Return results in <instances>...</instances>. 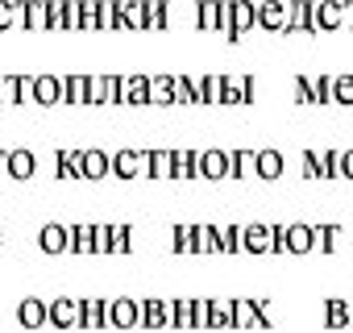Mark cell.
<instances>
[{
    "label": "cell",
    "mask_w": 353,
    "mask_h": 333,
    "mask_svg": "<svg viewBox=\"0 0 353 333\" xmlns=\"http://www.w3.org/2000/svg\"><path fill=\"white\" fill-rule=\"evenodd\" d=\"M221 96H225V75L196 79V104H221Z\"/></svg>",
    "instance_id": "obj_24"
},
{
    "label": "cell",
    "mask_w": 353,
    "mask_h": 333,
    "mask_svg": "<svg viewBox=\"0 0 353 333\" xmlns=\"http://www.w3.org/2000/svg\"><path fill=\"white\" fill-rule=\"evenodd\" d=\"M63 104H88V75H63Z\"/></svg>",
    "instance_id": "obj_31"
},
{
    "label": "cell",
    "mask_w": 353,
    "mask_h": 333,
    "mask_svg": "<svg viewBox=\"0 0 353 333\" xmlns=\"http://www.w3.org/2000/svg\"><path fill=\"white\" fill-rule=\"evenodd\" d=\"M312 250H316V234L307 221L283 225V254H312Z\"/></svg>",
    "instance_id": "obj_4"
},
{
    "label": "cell",
    "mask_w": 353,
    "mask_h": 333,
    "mask_svg": "<svg viewBox=\"0 0 353 333\" xmlns=\"http://www.w3.org/2000/svg\"><path fill=\"white\" fill-rule=\"evenodd\" d=\"M92 242H96V254H108V242H112V225H108V221H104V225H96Z\"/></svg>",
    "instance_id": "obj_49"
},
{
    "label": "cell",
    "mask_w": 353,
    "mask_h": 333,
    "mask_svg": "<svg viewBox=\"0 0 353 333\" xmlns=\"http://www.w3.org/2000/svg\"><path fill=\"white\" fill-rule=\"evenodd\" d=\"M0 104H17V75H0Z\"/></svg>",
    "instance_id": "obj_46"
},
{
    "label": "cell",
    "mask_w": 353,
    "mask_h": 333,
    "mask_svg": "<svg viewBox=\"0 0 353 333\" xmlns=\"http://www.w3.org/2000/svg\"><path fill=\"white\" fill-rule=\"evenodd\" d=\"M241 250V229L237 225H225L221 229V254H237Z\"/></svg>",
    "instance_id": "obj_45"
},
{
    "label": "cell",
    "mask_w": 353,
    "mask_h": 333,
    "mask_svg": "<svg viewBox=\"0 0 353 333\" xmlns=\"http://www.w3.org/2000/svg\"><path fill=\"white\" fill-rule=\"evenodd\" d=\"M170 250L174 254H192V225H174L170 229Z\"/></svg>",
    "instance_id": "obj_41"
},
{
    "label": "cell",
    "mask_w": 353,
    "mask_h": 333,
    "mask_svg": "<svg viewBox=\"0 0 353 333\" xmlns=\"http://www.w3.org/2000/svg\"><path fill=\"white\" fill-rule=\"evenodd\" d=\"M312 234H316V250H320V254H336L341 225H312Z\"/></svg>",
    "instance_id": "obj_35"
},
{
    "label": "cell",
    "mask_w": 353,
    "mask_h": 333,
    "mask_svg": "<svg viewBox=\"0 0 353 333\" xmlns=\"http://www.w3.org/2000/svg\"><path fill=\"white\" fill-rule=\"evenodd\" d=\"M174 104H196V79L174 75Z\"/></svg>",
    "instance_id": "obj_39"
},
{
    "label": "cell",
    "mask_w": 353,
    "mask_h": 333,
    "mask_svg": "<svg viewBox=\"0 0 353 333\" xmlns=\"http://www.w3.org/2000/svg\"><path fill=\"white\" fill-rule=\"evenodd\" d=\"M196 26H200V30H225L221 0H200V5H196Z\"/></svg>",
    "instance_id": "obj_25"
},
{
    "label": "cell",
    "mask_w": 353,
    "mask_h": 333,
    "mask_svg": "<svg viewBox=\"0 0 353 333\" xmlns=\"http://www.w3.org/2000/svg\"><path fill=\"white\" fill-rule=\"evenodd\" d=\"M112 175L117 180H137V175H145V150H117L112 154Z\"/></svg>",
    "instance_id": "obj_7"
},
{
    "label": "cell",
    "mask_w": 353,
    "mask_h": 333,
    "mask_svg": "<svg viewBox=\"0 0 353 333\" xmlns=\"http://www.w3.org/2000/svg\"><path fill=\"white\" fill-rule=\"evenodd\" d=\"M254 26H262L266 34H283L287 30V5L283 0H262L258 13H254Z\"/></svg>",
    "instance_id": "obj_9"
},
{
    "label": "cell",
    "mask_w": 353,
    "mask_h": 333,
    "mask_svg": "<svg viewBox=\"0 0 353 333\" xmlns=\"http://www.w3.org/2000/svg\"><path fill=\"white\" fill-rule=\"evenodd\" d=\"M21 26V9H17V0H0V30H13Z\"/></svg>",
    "instance_id": "obj_43"
},
{
    "label": "cell",
    "mask_w": 353,
    "mask_h": 333,
    "mask_svg": "<svg viewBox=\"0 0 353 333\" xmlns=\"http://www.w3.org/2000/svg\"><path fill=\"white\" fill-rule=\"evenodd\" d=\"M34 171H38V154L34 150H26V146L9 150V180H34Z\"/></svg>",
    "instance_id": "obj_17"
},
{
    "label": "cell",
    "mask_w": 353,
    "mask_h": 333,
    "mask_svg": "<svg viewBox=\"0 0 353 333\" xmlns=\"http://www.w3.org/2000/svg\"><path fill=\"white\" fill-rule=\"evenodd\" d=\"M345 26L353 30V0H345Z\"/></svg>",
    "instance_id": "obj_54"
},
{
    "label": "cell",
    "mask_w": 353,
    "mask_h": 333,
    "mask_svg": "<svg viewBox=\"0 0 353 333\" xmlns=\"http://www.w3.org/2000/svg\"><path fill=\"white\" fill-rule=\"evenodd\" d=\"M121 100V75H88V104Z\"/></svg>",
    "instance_id": "obj_8"
},
{
    "label": "cell",
    "mask_w": 353,
    "mask_h": 333,
    "mask_svg": "<svg viewBox=\"0 0 353 333\" xmlns=\"http://www.w3.org/2000/svg\"><path fill=\"white\" fill-rule=\"evenodd\" d=\"M332 100L353 104V75H332Z\"/></svg>",
    "instance_id": "obj_42"
},
{
    "label": "cell",
    "mask_w": 353,
    "mask_h": 333,
    "mask_svg": "<svg viewBox=\"0 0 353 333\" xmlns=\"http://www.w3.org/2000/svg\"><path fill=\"white\" fill-rule=\"evenodd\" d=\"M108 325V300H79V329H104Z\"/></svg>",
    "instance_id": "obj_20"
},
{
    "label": "cell",
    "mask_w": 353,
    "mask_h": 333,
    "mask_svg": "<svg viewBox=\"0 0 353 333\" xmlns=\"http://www.w3.org/2000/svg\"><path fill=\"white\" fill-rule=\"evenodd\" d=\"M229 154V180H250L254 175V150H225Z\"/></svg>",
    "instance_id": "obj_29"
},
{
    "label": "cell",
    "mask_w": 353,
    "mask_h": 333,
    "mask_svg": "<svg viewBox=\"0 0 353 333\" xmlns=\"http://www.w3.org/2000/svg\"><path fill=\"white\" fill-rule=\"evenodd\" d=\"M208 329H233V300H212Z\"/></svg>",
    "instance_id": "obj_36"
},
{
    "label": "cell",
    "mask_w": 353,
    "mask_h": 333,
    "mask_svg": "<svg viewBox=\"0 0 353 333\" xmlns=\"http://www.w3.org/2000/svg\"><path fill=\"white\" fill-rule=\"evenodd\" d=\"M54 175L59 180H83V150H54Z\"/></svg>",
    "instance_id": "obj_16"
},
{
    "label": "cell",
    "mask_w": 353,
    "mask_h": 333,
    "mask_svg": "<svg viewBox=\"0 0 353 333\" xmlns=\"http://www.w3.org/2000/svg\"><path fill=\"white\" fill-rule=\"evenodd\" d=\"M150 104H174V75H150Z\"/></svg>",
    "instance_id": "obj_32"
},
{
    "label": "cell",
    "mask_w": 353,
    "mask_h": 333,
    "mask_svg": "<svg viewBox=\"0 0 353 333\" xmlns=\"http://www.w3.org/2000/svg\"><path fill=\"white\" fill-rule=\"evenodd\" d=\"M67 246H71V225L46 221V225L38 229V250H42V254H67Z\"/></svg>",
    "instance_id": "obj_6"
},
{
    "label": "cell",
    "mask_w": 353,
    "mask_h": 333,
    "mask_svg": "<svg viewBox=\"0 0 353 333\" xmlns=\"http://www.w3.org/2000/svg\"><path fill=\"white\" fill-rule=\"evenodd\" d=\"M336 171H341V180H353V150H341V166H336Z\"/></svg>",
    "instance_id": "obj_52"
},
{
    "label": "cell",
    "mask_w": 353,
    "mask_h": 333,
    "mask_svg": "<svg viewBox=\"0 0 353 333\" xmlns=\"http://www.w3.org/2000/svg\"><path fill=\"white\" fill-rule=\"evenodd\" d=\"M121 104H150V75H121Z\"/></svg>",
    "instance_id": "obj_19"
},
{
    "label": "cell",
    "mask_w": 353,
    "mask_h": 333,
    "mask_svg": "<svg viewBox=\"0 0 353 333\" xmlns=\"http://www.w3.org/2000/svg\"><path fill=\"white\" fill-rule=\"evenodd\" d=\"M108 325H112V329H137V325H141V304H137L133 296L108 300Z\"/></svg>",
    "instance_id": "obj_5"
},
{
    "label": "cell",
    "mask_w": 353,
    "mask_h": 333,
    "mask_svg": "<svg viewBox=\"0 0 353 333\" xmlns=\"http://www.w3.org/2000/svg\"><path fill=\"white\" fill-rule=\"evenodd\" d=\"M336 166H341V154L336 150H320V180H336L341 175Z\"/></svg>",
    "instance_id": "obj_44"
},
{
    "label": "cell",
    "mask_w": 353,
    "mask_h": 333,
    "mask_svg": "<svg viewBox=\"0 0 353 333\" xmlns=\"http://www.w3.org/2000/svg\"><path fill=\"white\" fill-rule=\"evenodd\" d=\"M349 329H353V300H349Z\"/></svg>",
    "instance_id": "obj_55"
},
{
    "label": "cell",
    "mask_w": 353,
    "mask_h": 333,
    "mask_svg": "<svg viewBox=\"0 0 353 333\" xmlns=\"http://www.w3.org/2000/svg\"><path fill=\"white\" fill-rule=\"evenodd\" d=\"M17 9H21L26 30H50V5L46 0H17Z\"/></svg>",
    "instance_id": "obj_14"
},
{
    "label": "cell",
    "mask_w": 353,
    "mask_h": 333,
    "mask_svg": "<svg viewBox=\"0 0 353 333\" xmlns=\"http://www.w3.org/2000/svg\"><path fill=\"white\" fill-rule=\"evenodd\" d=\"M324 325H328V329H349V300L328 296V300H324Z\"/></svg>",
    "instance_id": "obj_30"
},
{
    "label": "cell",
    "mask_w": 353,
    "mask_h": 333,
    "mask_svg": "<svg viewBox=\"0 0 353 333\" xmlns=\"http://www.w3.org/2000/svg\"><path fill=\"white\" fill-rule=\"evenodd\" d=\"M196 180H229V154L225 150H196Z\"/></svg>",
    "instance_id": "obj_2"
},
{
    "label": "cell",
    "mask_w": 353,
    "mask_h": 333,
    "mask_svg": "<svg viewBox=\"0 0 353 333\" xmlns=\"http://www.w3.org/2000/svg\"><path fill=\"white\" fill-rule=\"evenodd\" d=\"M170 325H174V329H196V321H192V300H188V296L170 300Z\"/></svg>",
    "instance_id": "obj_34"
},
{
    "label": "cell",
    "mask_w": 353,
    "mask_h": 333,
    "mask_svg": "<svg viewBox=\"0 0 353 333\" xmlns=\"http://www.w3.org/2000/svg\"><path fill=\"white\" fill-rule=\"evenodd\" d=\"M17 321H21L26 329H42V325H50V308H46V300L26 296V300L17 304Z\"/></svg>",
    "instance_id": "obj_13"
},
{
    "label": "cell",
    "mask_w": 353,
    "mask_h": 333,
    "mask_svg": "<svg viewBox=\"0 0 353 333\" xmlns=\"http://www.w3.org/2000/svg\"><path fill=\"white\" fill-rule=\"evenodd\" d=\"M92 234H96V225L92 221H79V225H71V254H96V242H92Z\"/></svg>",
    "instance_id": "obj_27"
},
{
    "label": "cell",
    "mask_w": 353,
    "mask_h": 333,
    "mask_svg": "<svg viewBox=\"0 0 353 333\" xmlns=\"http://www.w3.org/2000/svg\"><path fill=\"white\" fill-rule=\"evenodd\" d=\"M17 104H34V75H17Z\"/></svg>",
    "instance_id": "obj_48"
},
{
    "label": "cell",
    "mask_w": 353,
    "mask_h": 333,
    "mask_svg": "<svg viewBox=\"0 0 353 333\" xmlns=\"http://www.w3.org/2000/svg\"><path fill=\"white\" fill-rule=\"evenodd\" d=\"M283 166H287V162H283L279 150H254V175H258V180H266V184L279 180V175H283Z\"/></svg>",
    "instance_id": "obj_18"
},
{
    "label": "cell",
    "mask_w": 353,
    "mask_h": 333,
    "mask_svg": "<svg viewBox=\"0 0 353 333\" xmlns=\"http://www.w3.org/2000/svg\"><path fill=\"white\" fill-rule=\"evenodd\" d=\"M121 26L125 30H145V0H121Z\"/></svg>",
    "instance_id": "obj_33"
},
{
    "label": "cell",
    "mask_w": 353,
    "mask_h": 333,
    "mask_svg": "<svg viewBox=\"0 0 353 333\" xmlns=\"http://www.w3.org/2000/svg\"><path fill=\"white\" fill-rule=\"evenodd\" d=\"M345 26V5L341 0H316V30H336Z\"/></svg>",
    "instance_id": "obj_22"
},
{
    "label": "cell",
    "mask_w": 353,
    "mask_h": 333,
    "mask_svg": "<svg viewBox=\"0 0 353 333\" xmlns=\"http://www.w3.org/2000/svg\"><path fill=\"white\" fill-rule=\"evenodd\" d=\"M137 304H141V325H145V329H162V325H170V304H166V300L150 296V300H137Z\"/></svg>",
    "instance_id": "obj_21"
},
{
    "label": "cell",
    "mask_w": 353,
    "mask_h": 333,
    "mask_svg": "<svg viewBox=\"0 0 353 333\" xmlns=\"http://www.w3.org/2000/svg\"><path fill=\"white\" fill-rule=\"evenodd\" d=\"M9 175V150H0V180Z\"/></svg>",
    "instance_id": "obj_53"
},
{
    "label": "cell",
    "mask_w": 353,
    "mask_h": 333,
    "mask_svg": "<svg viewBox=\"0 0 353 333\" xmlns=\"http://www.w3.org/2000/svg\"><path fill=\"white\" fill-rule=\"evenodd\" d=\"M312 104H332V75H312Z\"/></svg>",
    "instance_id": "obj_40"
},
{
    "label": "cell",
    "mask_w": 353,
    "mask_h": 333,
    "mask_svg": "<svg viewBox=\"0 0 353 333\" xmlns=\"http://www.w3.org/2000/svg\"><path fill=\"white\" fill-rule=\"evenodd\" d=\"M104 175H112V154L83 150V180H104Z\"/></svg>",
    "instance_id": "obj_23"
},
{
    "label": "cell",
    "mask_w": 353,
    "mask_h": 333,
    "mask_svg": "<svg viewBox=\"0 0 353 333\" xmlns=\"http://www.w3.org/2000/svg\"><path fill=\"white\" fill-rule=\"evenodd\" d=\"M303 175L320 180V150H303Z\"/></svg>",
    "instance_id": "obj_50"
},
{
    "label": "cell",
    "mask_w": 353,
    "mask_h": 333,
    "mask_svg": "<svg viewBox=\"0 0 353 333\" xmlns=\"http://www.w3.org/2000/svg\"><path fill=\"white\" fill-rule=\"evenodd\" d=\"M283 34H316V0H291Z\"/></svg>",
    "instance_id": "obj_3"
},
{
    "label": "cell",
    "mask_w": 353,
    "mask_h": 333,
    "mask_svg": "<svg viewBox=\"0 0 353 333\" xmlns=\"http://www.w3.org/2000/svg\"><path fill=\"white\" fill-rule=\"evenodd\" d=\"M170 180H196V150H170Z\"/></svg>",
    "instance_id": "obj_26"
},
{
    "label": "cell",
    "mask_w": 353,
    "mask_h": 333,
    "mask_svg": "<svg viewBox=\"0 0 353 333\" xmlns=\"http://www.w3.org/2000/svg\"><path fill=\"white\" fill-rule=\"evenodd\" d=\"M34 104H42V108L63 104V79L59 75H34Z\"/></svg>",
    "instance_id": "obj_15"
},
{
    "label": "cell",
    "mask_w": 353,
    "mask_h": 333,
    "mask_svg": "<svg viewBox=\"0 0 353 333\" xmlns=\"http://www.w3.org/2000/svg\"><path fill=\"white\" fill-rule=\"evenodd\" d=\"M108 254H133V229H129V225H112Z\"/></svg>",
    "instance_id": "obj_38"
},
{
    "label": "cell",
    "mask_w": 353,
    "mask_h": 333,
    "mask_svg": "<svg viewBox=\"0 0 353 333\" xmlns=\"http://www.w3.org/2000/svg\"><path fill=\"white\" fill-rule=\"evenodd\" d=\"M208 312H212V300H192V321H196V329H208Z\"/></svg>",
    "instance_id": "obj_47"
},
{
    "label": "cell",
    "mask_w": 353,
    "mask_h": 333,
    "mask_svg": "<svg viewBox=\"0 0 353 333\" xmlns=\"http://www.w3.org/2000/svg\"><path fill=\"white\" fill-rule=\"evenodd\" d=\"M221 104H254V75H225Z\"/></svg>",
    "instance_id": "obj_12"
},
{
    "label": "cell",
    "mask_w": 353,
    "mask_h": 333,
    "mask_svg": "<svg viewBox=\"0 0 353 333\" xmlns=\"http://www.w3.org/2000/svg\"><path fill=\"white\" fill-rule=\"evenodd\" d=\"M241 250H250V254H274V234H270V225H262V221L245 225V229H241Z\"/></svg>",
    "instance_id": "obj_10"
},
{
    "label": "cell",
    "mask_w": 353,
    "mask_h": 333,
    "mask_svg": "<svg viewBox=\"0 0 353 333\" xmlns=\"http://www.w3.org/2000/svg\"><path fill=\"white\" fill-rule=\"evenodd\" d=\"M145 180H170V150H145Z\"/></svg>",
    "instance_id": "obj_28"
},
{
    "label": "cell",
    "mask_w": 353,
    "mask_h": 333,
    "mask_svg": "<svg viewBox=\"0 0 353 333\" xmlns=\"http://www.w3.org/2000/svg\"><path fill=\"white\" fill-rule=\"evenodd\" d=\"M166 17H170V9L162 5V0H145V30H166L170 26Z\"/></svg>",
    "instance_id": "obj_37"
},
{
    "label": "cell",
    "mask_w": 353,
    "mask_h": 333,
    "mask_svg": "<svg viewBox=\"0 0 353 333\" xmlns=\"http://www.w3.org/2000/svg\"><path fill=\"white\" fill-rule=\"evenodd\" d=\"M46 308H50V325H54V329H79V300L59 296V300H50Z\"/></svg>",
    "instance_id": "obj_11"
},
{
    "label": "cell",
    "mask_w": 353,
    "mask_h": 333,
    "mask_svg": "<svg viewBox=\"0 0 353 333\" xmlns=\"http://www.w3.org/2000/svg\"><path fill=\"white\" fill-rule=\"evenodd\" d=\"M221 13H225V38L229 42H241V34L245 30H254V13H258V5L254 0H221Z\"/></svg>",
    "instance_id": "obj_1"
},
{
    "label": "cell",
    "mask_w": 353,
    "mask_h": 333,
    "mask_svg": "<svg viewBox=\"0 0 353 333\" xmlns=\"http://www.w3.org/2000/svg\"><path fill=\"white\" fill-rule=\"evenodd\" d=\"M295 100L312 104V75H295Z\"/></svg>",
    "instance_id": "obj_51"
},
{
    "label": "cell",
    "mask_w": 353,
    "mask_h": 333,
    "mask_svg": "<svg viewBox=\"0 0 353 333\" xmlns=\"http://www.w3.org/2000/svg\"><path fill=\"white\" fill-rule=\"evenodd\" d=\"M0 250H5V229H0Z\"/></svg>",
    "instance_id": "obj_56"
}]
</instances>
